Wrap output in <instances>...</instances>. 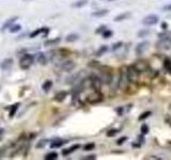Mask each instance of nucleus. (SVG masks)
I'll return each mask as SVG.
<instances>
[{"mask_svg":"<svg viewBox=\"0 0 171 160\" xmlns=\"http://www.w3.org/2000/svg\"><path fill=\"white\" fill-rule=\"evenodd\" d=\"M126 73H127V79L128 82H132V83H137L139 81V71L136 69L135 65L127 66L126 69Z\"/></svg>","mask_w":171,"mask_h":160,"instance_id":"1","label":"nucleus"},{"mask_svg":"<svg viewBox=\"0 0 171 160\" xmlns=\"http://www.w3.org/2000/svg\"><path fill=\"white\" fill-rule=\"evenodd\" d=\"M34 61V57L30 53H25L19 61V66L22 69H28Z\"/></svg>","mask_w":171,"mask_h":160,"instance_id":"2","label":"nucleus"},{"mask_svg":"<svg viewBox=\"0 0 171 160\" xmlns=\"http://www.w3.org/2000/svg\"><path fill=\"white\" fill-rule=\"evenodd\" d=\"M157 48L161 49V50H168L171 49V37L169 36H165V37H161V39L156 44Z\"/></svg>","mask_w":171,"mask_h":160,"instance_id":"3","label":"nucleus"},{"mask_svg":"<svg viewBox=\"0 0 171 160\" xmlns=\"http://www.w3.org/2000/svg\"><path fill=\"white\" fill-rule=\"evenodd\" d=\"M103 100V96L102 94L99 93V91H95L91 93L90 95H88V97H87V101L91 105H94V104H99L101 101Z\"/></svg>","mask_w":171,"mask_h":160,"instance_id":"4","label":"nucleus"},{"mask_svg":"<svg viewBox=\"0 0 171 160\" xmlns=\"http://www.w3.org/2000/svg\"><path fill=\"white\" fill-rule=\"evenodd\" d=\"M158 21H159V17H158V15H155V14L148 15L142 19V24L145 25V26H153V25H156Z\"/></svg>","mask_w":171,"mask_h":160,"instance_id":"5","label":"nucleus"},{"mask_svg":"<svg viewBox=\"0 0 171 160\" xmlns=\"http://www.w3.org/2000/svg\"><path fill=\"white\" fill-rule=\"evenodd\" d=\"M128 82L127 79V73L125 69H121L120 72V75H119V80H118V87L120 89H125L126 85Z\"/></svg>","mask_w":171,"mask_h":160,"instance_id":"6","label":"nucleus"},{"mask_svg":"<svg viewBox=\"0 0 171 160\" xmlns=\"http://www.w3.org/2000/svg\"><path fill=\"white\" fill-rule=\"evenodd\" d=\"M90 80H91V87L93 89H95V91H99L101 87H102V80H101V78L97 77V76H91Z\"/></svg>","mask_w":171,"mask_h":160,"instance_id":"7","label":"nucleus"},{"mask_svg":"<svg viewBox=\"0 0 171 160\" xmlns=\"http://www.w3.org/2000/svg\"><path fill=\"white\" fill-rule=\"evenodd\" d=\"M13 65V59L12 58H7L4 59L1 64H0V69H3V71H8L9 69H11V66Z\"/></svg>","mask_w":171,"mask_h":160,"instance_id":"8","label":"nucleus"},{"mask_svg":"<svg viewBox=\"0 0 171 160\" xmlns=\"http://www.w3.org/2000/svg\"><path fill=\"white\" fill-rule=\"evenodd\" d=\"M18 19V17L17 16H14V17H11L10 19H8L6 23L2 25V27H1V31H6L7 29H10L11 27L13 26V24L15 23V20Z\"/></svg>","mask_w":171,"mask_h":160,"instance_id":"9","label":"nucleus"},{"mask_svg":"<svg viewBox=\"0 0 171 160\" xmlns=\"http://www.w3.org/2000/svg\"><path fill=\"white\" fill-rule=\"evenodd\" d=\"M148 47H149V43L148 42L140 43V44H138L137 47H136V53H137V55H142V53H143V52L148 49Z\"/></svg>","mask_w":171,"mask_h":160,"instance_id":"10","label":"nucleus"},{"mask_svg":"<svg viewBox=\"0 0 171 160\" xmlns=\"http://www.w3.org/2000/svg\"><path fill=\"white\" fill-rule=\"evenodd\" d=\"M74 67H75V63L73 62V61H65V62L61 65V69L64 71V72H70V71H72Z\"/></svg>","mask_w":171,"mask_h":160,"instance_id":"11","label":"nucleus"},{"mask_svg":"<svg viewBox=\"0 0 171 160\" xmlns=\"http://www.w3.org/2000/svg\"><path fill=\"white\" fill-rule=\"evenodd\" d=\"M65 144V141H63L62 139H55L50 142V147L51 148H58V147H61Z\"/></svg>","mask_w":171,"mask_h":160,"instance_id":"12","label":"nucleus"},{"mask_svg":"<svg viewBox=\"0 0 171 160\" xmlns=\"http://www.w3.org/2000/svg\"><path fill=\"white\" fill-rule=\"evenodd\" d=\"M101 80H102V82L106 83V85H109V83L112 81V75L110 74V73H108V72L103 73Z\"/></svg>","mask_w":171,"mask_h":160,"instance_id":"13","label":"nucleus"},{"mask_svg":"<svg viewBox=\"0 0 171 160\" xmlns=\"http://www.w3.org/2000/svg\"><path fill=\"white\" fill-rule=\"evenodd\" d=\"M80 145L79 144H75V145H73L72 147H70V148H66V150H62V155L63 156H67L70 154H72L73 152H75L76 150H78Z\"/></svg>","mask_w":171,"mask_h":160,"instance_id":"14","label":"nucleus"},{"mask_svg":"<svg viewBox=\"0 0 171 160\" xmlns=\"http://www.w3.org/2000/svg\"><path fill=\"white\" fill-rule=\"evenodd\" d=\"M129 16H131V13L124 12V13H121V14H119V15H117V16L115 17V21H122V20L127 19Z\"/></svg>","mask_w":171,"mask_h":160,"instance_id":"15","label":"nucleus"},{"mask_svg":"<svg viewBox=\"0 0 171 160\" xmlns=\"http://www.w3.org/2000/svg\"><path fill=\"white\" fill-rule=\"evenodd\" d=\"M66 95H67V93H66L65 91H62V92H59V93H57L56 96H55V100L57 101H62L65 99Z\"/></svg>","mask_w":171,"mask_h":160,"instance_id":"16","label":"nucleus"},{"mask_svg":"<svg viewBox=\"0 0 171 160\" xmlns=\"http://www.w3.org/2000/svg\"><path fill=\"white\" fill-rule=\"evenodd\" d=\"M109 13L108 10H99V11H95V12H93L92 13V16L93 17H103L107 15Z\"/></svg>","mask_w":171,"mask_h":160,"instance_id":"17","label":"nucleus"},{"mask_svg":"<svg viewBox=\"0 0 171 160\" xmlns=\"http://www.w3.org/2000/svg\"><path fill=\"white\" fill-rule=\"evenodd\" d=\"M87 3H88V0H78V1L73 2L72 7L73 8H82V7H85Z\"/></svg>","mask_w":171,"mask_h":160,"instance_id":"18","label":"nucleus"},{"mask_svg":"<svg viewBox=\"0 0 171 160\" xmlns=\"http://www.w3.org/2000/svg\"><path fill=\"white\" fill-rule=\"evenodd\" d=\"M51 87H53V81H50V80H46V81L43 83L42 89L45 92H48L50 90V88H51Z\"/></svg>","mask_w":171,"mask_h":160,"instance_id":"19","label":"nucleus"},{"mask_svg":"<svg viewBox=\"0 0 171 160\" xmlns=\"http://www.w3.org/2000/svg\"><path fill=\"white\" fill-rule=\"evenodd\" d=\"M18 107H19V104H18V103H17V104L12 105V106L10 107V116L11 118H13L14 115H15V113H16Z\"/></svg>","mask_w":171,"mask_h":160,"instance_id":"20","label":"nucleus"},{"mask_svg":"<svg viewBox=\"0 0 171 160\" xmlns=\"http://www.w3.org/2000/svg\"><path fill=\"white\" fill-rule=\"evenodd\" d=\"M79 39L78 34H75V33H72V34H69V35L66 36V42H75V41H77V39Z\"/></svg>","mask_w":171,"mask_h":160,"instance_id":"21","label":"nucleus"},{"mask_svg":"<svg viewBox=\"0 0 171 160\" xmlns=\"http://www.w3.org/2000/svg\"><path fill=\"white\" fill-rule=\"evenodd\" d=\"M164 67L166 69V71H167L169 74H171V61L169 59H165Z\"/></svg>","mask_w":171,"mask_h":160,"instance_id":"22","label":"nucleus"},{"mask_svg":"<svg viewBox=\"0 0 171 160\" xmlns=\"http://www.w3.org/2000/svg\"><path fill=\"white\" fill-rule=\"evenodd\" d=\"M60 41H61V39H60V37H57V39H48V41H46V42H45V45H46V46L57 45V44H58Z\"/></svg>","mask_w":171,"mask_h":160,"instance_id":"23","label":"nucleus"},{"mask_svg":"<svg viewBox=\"0 0 171 160\" xmlns=\"http://www.w3.org/2000/svg\"><path fill=\"white\" fill-rule=\"evenodd\" d=\"M150 115H151V111H145V112H143V113H141V114L139 115L138 121H145V118H148Z\"/></svg>","mask_w":171,"mask_h":160,"instance_id":"24","label":"nucleus"},{"mask_svg":"<svg viewBox=\"0 0 171 160\" xmlns=\"http://www.w3.org/2000/svg\"><path fill=\"white\" fill-rule=\"evenodd\" d=\"M136 66V69H138L139 72H143V71H145L147 69V67H148V65L145 64L143 61H140V63H139V66H137V65H135Z\"/></svg>","mask_w":171,"mask_h":160,"instance_id":"25","label":"nucleus"},{"mask_svg":"<svg viewBox=\"0 0 171 160\" xmlns=\"http://www.w3.org/2000/svg\"><path fill=\"white\" fill-rule=\"evenodd\" d=\"M44 158H45V160L57 159V158H58V154H57V153H49V154H47V155L44 157Z\"/></svg>","mask_w":171,"mask_h":160,"instance_id":"26","label":"nucleus"},{"mask_svg":"<svg viewBox=\"0 0 171 160\" xmlns=\"http://www.w3.org/2000/svg\"><path fill=\"white\" fill-rule=\"evenodd\" d=\"M20 29H22V26H20V25H13V26L10 28V32L16 33V32H18V31H20Z\"/></svg>","mask_w":171,"mask_h":160,"instance_id":"27","label":"nucleus"},{"mask_svg":"<svg viewBox=\"0 0 171 160\" xmlns=\"http://www.w3.org/2000/svg\"><path fill=\"white\" fill-rule=\"evenodd\" d=\"M38 61H39V63H41V64H45V63H46V57L44 56L43 53H39V56H38Z\"/></svg>","mask_w":171,"mask_h":160,"instance_id":"28","label":"nucleus"},{"mask_svg":"<svg viewBox=\"0 0 171 160\" xmlns=\"http://www.w3.org/2000/svg\"><path fill=\"white\" fill-rule=\"evenodd\" d=\"M107 50H108V47H107V46H102V47L99 49V51L96 52V56H102L103 53H105Z\"/></svg>","mask_w":171,"mask_h":160,"instance_id":"29","label":"nucleus"},{"mask_svg":"<svg viewBox=\"0 0 171 160\" xmlns=\"http://www.w3.org/2000/svg\"><path fill=\"white\" fill-rule=\"evenodd\" d=\"M94 147H95V144L94 143L86 144L85 146H83V150H86V152H88V150H94Z\"/></svg>","mask_w":171,"mask_h":160,"instance_id":"30","label":"nucleus"},{"mask_svg":"<svg viewBox=\"0 0 171 160\" xmlns=\"http://www.w3.org/2000/svg\"><path fill=\"white\" fill-rule=\"evenodd\" d=\"M118 132H119L118 129H110V130L107 131V134H107V137H115Z\"/></svg>","mask_w":171,"mask_h":160,"instance_id":"31","label":"nucleus"},{"mask_svg":"<svg viewBox=\"0 0 171 160\" xmlns=\"http://www.w3.org/2000/svg\"><path fill=\"white\" fill-rule=\"evenodd\" d=\"M47 142H48V140H46V139L39 141V143L36 144V147H38V148H42V147H44L45 145H46Z\"/></svg>","mask_w":171,"mask_h":160,"instance_id":"32","label":"nucleus"},{"mask_svg":"<svg viewBox=\"0 0 171 160\" xmlns=\"http://www.w3.org/2000/svg\"><path fill=\"white\" fill-rule=\"evenodd\" d=\"M40 33H42V28H41V29L35 30V31H33V32H31V33H30L29 37H31V39H33V37H35V36L39 35Z\"/></svg>","mask_w":171,"mask_h":160,"instance_id":"33","label":"nucleus"},{"mask_svg":"<svg viewBox=\"0 0 171 160\" xmlns=\"http://www.w3.org/2000/svg\"><path fill=\"white\" fill-rule=\"evenodd\" d=\"M111 35H112V31H110V30L106 29L105 31L103 32V37H105V39H108V37H110Z\"/></svg>","mask_w":171,"mask_h":160,"instance_id":"34","label":"nucleus"},{"mask_svg":"<svg viewBox=\"0 0 171 160\" xmlns=\"http://www.w3.org/2000/svg\"><path fill=\"white\" fill-rule=\"evenodd\" d=\"M149 33H150V30H141V31L138 32V36L139 37H143V36H145Z\"/></svg>","mask_w":171,"mask_h":160,"instance_id":"35","label":"nucleus"},{"mask_svg":"<svg viewBox=\"0 0 171 160\" xmlns=\"http://www.w3.org/2000/svg\"><path fill=\"white\" fill-rule=\"evenodd\" d=\"M141 132H142V134H147L149 132V127L147 124H143L141 126Z\"/></svg>","mask_w":171,"mask_h":160,"instance_id":"36","label":"nucleus"},{"mask_svg":"<svg viewBox=\"0 0 171 160\" xmlns=\"http://www.w3.org/2000/svg\"><path fill=\"white\" fill-rule=\"evenodd\" d=\"M126 140H127V138H126V137H122V138H120L118 141H117V144H118V145H121V144L124 143Z\"/></svg>","mask_w":171,"mask_h":160,"instance_id":"37","label":"nucleus"},{"mask_svg":"<svg viewBox=\"0 0 171 160\" xmlns=\"http://www.w3.org/2000/svg\"><path fill=\"white\" fill-rule=\"evenodd\" d=\"M122 45H123V44H122L121 42L115 43V45L112 46V50H117V49H118V48H120V47H122Z\"/></svg>","mask_w":171,"mask_h":160,"instance_id":"38","label":"nucleus"},{"mask_svg":"<svg viewBox=\"0 0 171 160\" xmlns=\"http://www.w3.org/2000/svg\"><path fill=\"white\" fill-rule=\"evenodd\" d=\"M106 28H107L106 26H101V27L99 28V29L95 30V33H103V32H104V31L106 30Z\"/></svg>","mask_w":171,"mask_h":160,"instance_id":"39","label":"nucleus"},{"mask_svg":"<svg viewBox=\"0 0 171 160\" xmlns=\"http://www.w3.org/2000/svg\"><path fill=\"white\" fill-rule=\"evenodd\" d=\"M83 159H86V160H94V159H96V156H95V155H90V156H88V157H85Z\"/></svg>","mask_w":171,"mask_h":160,"instance_id":"40","label":"nucleus"},{"mask_svg":"<svg viewBox=\"0 0 171 160\" xmlns=\"http://www.w3.org/2000/svg\"><path fill=\"white\" fill-rule=\"evenodd\" d=\"M163 10L164 11H171V4H167V6H165V7H163Z\"/></svg>","mask_w":171,"mask_h":160,"instance_id":"41","label":"nucleus"},{"mask_svg":"<svg viewBox=\"0 0 171 160\" xmlns=\"http://www.w3.org/2000/svg\"><path fill=\"white\" fill-rule=\"evenodd\" d=\"M167 28H168V24L167 23H163V24H161V29L166 30Z\"/></svg>","mask_w":171,"mask_h":160,"instance_id":"42","label":"nucleus"},{"mask_svg":"<svg viewBox=\"0 0 171 160\" xmlns=\"http://www.w3.org/2000/svg\"><path fill=\"white\" fill-rule=\"evenodd\" d=\"M4 148H1V150H0V157H2L3 156V154H4Z\"/></svg>","mask_w":171,"mask_h":160,"instance_id":"43","label":"nucleus"},{"mask_svg":"<svg viewBox=\"0 0 171 160\" xmlns=\"http://www.w3.org/2000/svg\"><path fill=\"white\" fill-rule=\"evenodd\" d=\"M2 132H3V129H0V138H1V134H2ZM0 140H1V139H0Z\"/></svg>","mask_w":171,"mask_h":160,"instance_id":"44","label":"nucleus"},{"mask_svg":"<svg viewBox=\"0 0 171 160\" xmlns=\"http://www.w3.org/2000/svg\"><path fill=\"white\" fill-rule=\"evenodd\" d=\"M105 1H112V0H105Z\"/></svg>","mask_w":171,"mask_h":160,"instance_id":"45","label":"nucleus"},{"mask_svg":"<svg viewBox=\"0 0 171 160\" xmlns=\"http://www.w3.org/2000/svg\"><path fill=\"white\" fill-rule=\"evenodd\" d=\"M26 1H27V0H26Z\"/></svg>","mask_w":171,"mask_h":160,"instance_id":"46","label":"nucleus"}]
</instances>
